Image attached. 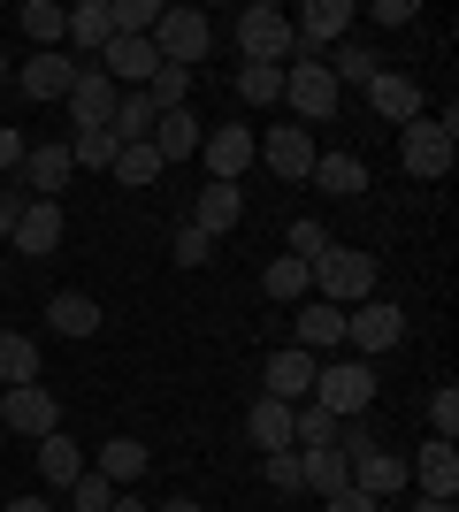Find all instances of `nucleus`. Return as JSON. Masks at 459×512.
<instances>
[{"instance_id": "obj_1", "label": "nucleus", "mask_w": 459, "mask_h": 512, "mask_svg": "<svg viewBox=\"0 0 459 512\" xmlns=\"http://www.w3.org/2000/svg\"><path fill=\"white\" fill-rule=\"evenodd\" d=\"M314 299H329V306H360V299H375V253H360V245H329L322 260H314Z\"/></svg>"}, {"instance_id": "obj_2", "label": "nucleus", "mask_w": 459, "mask_h": 512, "mask_svg": "<svg viewBox=\"0 0 459 512\" xmlns=\"http://www.w3.org/2000/svg\"><path fill=\"white\" fill-rule=\"evenodd\" d=\"M314 406L329 413V421H352V413L375 406V367L368 360H322L314 367V390H306Z\"/></svg>"}, {"instance_id": "obj_3", "label": "nucleus", "mask_w": 459, "mask_h": 512, "mask_svg": "<svg viewBox=\"0 0 459 512\" xmlns=\"http://www.w3.org/2000/svg\"><path fill=\"white\" fill-rule=\"evenodd\" d=\"M352 23H360L352 0H306L291 16V62H322V46H345Z\"/></svg>"}, {"instance_id": "obj_4", "label": "nucleus", "mask_w": 459, "mask_h": 512, "mask_svg": "<svg viewBox=\"0 0 459 512\" xmlns=\"http://www.w3.org/2000/svg\"><path fill=\"white\" fill-rule=\"evenodd\" d=\"M153 54L169 69H199L207 62V16L199 8H161V23H153Z\"/></svg>"}, {"instance_id": "obj_5", "label": "nucleus", "mask_w": 459, "mask_h": 512, "mask_svg": "<svg viewBox=\"0 0 459 512\" xmlns=\"http://www.w3.org/2000/svg\"><path fill=\"white\" fill-rule=\"evenodd\" d=\"M238 54H245V62L284 69L291 62V16H284V8H268V0H261V8H245V16H238Z\"/></svg>"}, {"instance_id": "obj_6", "label": "nucleus", "mask_w": 459, "mask_h": 512, "mask_svg": "<svg viewBox=\"0 0 459 512\" xmlns=\"http://www.w3.org/2000/svg\"><path fill=\"white\" fill-rule=\"evenodd\" d=\"M398 337H406V314H398L391 299H360V306L345 314V344L360 352V360H383Z\"/></svg>"}, {"instance_id": "obj_7", "label": "nucleus", "mask_w": 459, "mask_h": 512, "mask_svg": "<svg viewBox=\"0 0 459 512\" xmlns=\"http://www.w3.org/2000/svg\"><path fill=\"white\" fill-rule=\"evenodd\" d=\"M199 161H207V184H238V176L261 161V138H253L245 123H222V130L199 138Z\"/></svg>"}, {"instance_id": "obj_8", "label": "nucleus", "mask_w": 459, "mask_h": 512, "mask_svg": "<svg viewBox=\"0 0 459 512\" xmlns=\"http://www.w3.org/2000/svg\"><path fill=\"white\" fill-rule=\"evenodd\" d=\"M398 161H406V176H421V184H437V176H452V130H444L437 115H421V123H406V146H398Z\"/></svg>"}, {"instance_id": "obj_9", "label": "nucleus", "mask_w": 459, "mask_h": 512, "mask_svg": "<svg viewBox=\"0 0 459 512\" xmlns=\"http://www.w3.org/2000/svg\"><path fill=\"white\" fill-rule=\"evenodd\" d=\"M284 100L299 107V123H329L345 92H337V77H329L322 62H291V69H284Z\"/></svg>"}, {"instance_id": "obj_10", "label": "nucleus", "mask_w": 459, "mask_h": 512, "mask_svg": "<svg viewBox=\"0 0 459 512\" xmlns=\"http://www.w3.org/2000/svg\"><path fill=\"white\" fill-rule=\"evenodd\" d=\"M0 428H8V436H54V428H62V406H54V390H39V383L0 390Z\"/></svg>"}, {"instance_id": "obj_11", "label": "nucleus", "mask_w": 459, "mask_h": 512, "mask_svg": "<svg viewBox=\"0 0 459 512\" xmlns=\"http://www.w3.org/2000/svg\"><path fill=\"white\" fill-rule=\"evenodd\" d=\"M368 107L383 115V123L406 130V123H421V115H429V92H421L414 77H398V69H375V77H368Z\"/></svg>"}, {"instance_id": "obj_12", "label": "nucleus", "mask_w": 459, "mask_h": 512, "mask_svg": "<svg viewBox=\"0 0 459 512\" xmlns=\"http://www.w3.org/2000/svg\"><path fill=\"white\" fill-rule=\"evenodd\" d=\"M261 161L284 176V184H306V176H314V130L306 123H276L261 138Z\"/></svg>"}, {"instance_id": "obj_13", "label": "nucleus", "mask_w": 459, "mask_h": 512, "mask_svg": "<svg viewBox=\"0 0 459 512\" xmlns=\"http://www.w3.org/2000/svg\"><path fill=\"white\" fill-rule=\"evenodd\" d=\"M345 467H352V490H368L375 505H391V497L406 490V482H414V474H406V459H398V451H383V444H368V451H352Z\"/></svg>"}, {"instance_id": "obj_14", "label": "nucleus", "mask_w": 459, "mask_h": 512, "mask_svg": "<svg viewBox=\"0 0 459 512\" xmlns=\"http://www.w3.org/2000/svg\"><path fill=\"white\" fill-rule=\"evenodd\" d=\"M291 344L299 352H337L345 344V306H329V299H299V314H291Z\"/></svg>"}, {"instance_id": "obj_15", "label": "nucleus", "mask_w": 459, "mask_h": 512, "mask_svg": "<svg viewBox=\"0 0 459 512\" xmlns=\"http://www.w3.org/2000/svg\"><path fill=\"white\" fill-rule=\"evenodd\" d=\"M115 100H123V92L100 77V62H77V85H69V115H77V130H108Z\"/></svg>"}, {"instance_id": "obj_16", "label": "nucleus", "mask_w": 459, "mask_h": 512, "mask_svg": "<svg viewBox=\"0 0 459 512\" xmlns=\"http://www.w3.org/2000/svg\"><path fill=\"white\" fill-rule=\"evenodd\" d=\"M406 474L421 482V497H444V505H452V497H459V444L429 436V444H421L414 459H406Z\"/></svg>"}, {"instance_id": "obj_17", "label": "nucleus", "mask_w": 459, "mask_h": 512, "mask_svg": "<svg viewBox=\"0 0 459 512\" xmlns=\"http://www.w3.org/2000/svg\"><path fill=\"white\" fill-rule=\"evenodd\" d=\"M69 85H77V54H31V62L16 69V92L23 100H69Z\"/></svg>"}, {"instance_id": "obj_18", "label": "nucleus", "mask_w": 459, "mask_h": 512, "mask_svg": "<svg viewBox=\"0 0 459 512\" xmlns=\"http://www.w3.org/2000/svg\"><path fill=\"white\" fill-rule=\"evenodd\" d=\"M314 352H299V344H284V352H268V367H261V383H268V398H284V406H306V390H314Z\"/></svg>"}, {"instance_id": "obj_19", "label": "nucleus", "mask_w": 459, "mask_h": 512, "mask_svg": "<svg viewBox=\"0 0 459 512\" xmlns=\"http://www.w3.org/2000/svg\"><path fill=\"white\" fill-rule=\"evenodd\" d=\"M62 245V207L54 199H23V214H16V253L23 260H46Z\"/></svg>"}, {"instance_id": "obj_20", "label": "nucleus", "mask_w": 459, "mask_h": 512, "mask_svg": "<svg viewBox=\"0 0 459 512\" xmlns=\"http://www.w3.org/2000/svg\"><path fill=\"white\" fill-rule=\"evenodd\" d=\"M245 222V192L238 184H207L199 192V207H192V230H207V237H230Z\"/></svg>"}, {"instance_id": "obj_21", "label": "nucleus", "mask_w": 459, "mask_h": 512, "mask_svg": "<svg viewBox=\"0 0 459 512\" xmlns=\"http://www.w3.org/2000/svg\"><path fill=\"white\" fill-rule=\"evenodd\" d=\"M100 299H85V291H54L46 299V329H62V337H100Z\"/></svg>"}, {"instance_id": "obj_22", "label": "nucleus", "mask_w": 459, "mask_h": 512, "mask_svg": "<svg viewBox=\"0 0 459 512\" xmlns=\"http://www.w3.org/2000/svg\"><path fill=\"white\" fill-rule=\"evenodd\" d=\"M69 176H77L69 146H31V153H23V184H31V199H54Z\"/></svg>"}, {"instance_id": "obj_23", "label": "nucleus", "mask_w": 459, "mask_h": 512, "mask_svg": "<svg viewBox=\"0 0 459 512\" xmlns=\"http://www.w3.org/2000/svg\"><path fill=\"white\" fill-rule=\"evenodd\" d=\"M314 184H322L329 199H360L368 192V161H360V153H314Z\"/></svg>"}, {"instance_id": "obj_24", "label": "nucleus", "mask_w": 459, "mask_h": 512, "mask_svg": "<svg viewBox=\"0 0 459 512\" xmlns=\"http://www.w3.org/2000/svg\"><path fill=\"white\" fill-rule=\"evenodd\" d=\"M146 467H153V451L138 444V436H108V444H100V467H92V474H108L115 490H123V482H138Z\"/></svg>"}, {"instance_id": "obj_25", "label": "nucleus", "mask_w": 459, "mask_h": 512, "mask_svg": "<svg viewBox=\"0 0 459 512\" xmlns=\"http://www.w3.org/2000/svg\"><path fill=\"white\" fill-rule=\"evenodd\" d=\"M245 436H253L261 451H299V444H291V406H284V398H261V406L245 413Z\"/></svg>"}, {"instance_id": "obj_26", "label": "nucleus", "mask_w": 459, "mask_h": 512, "mask_svg": "<svg viewBox=\"0 0 459 512\" xmlns=\"http://www.w3.org/2000/svg\"><path fill=\"white\" fill-rule=\"evenodd\" d=\"M108 39H115L108 0H77V8H69V46H77V54H100Z\"/></svg>"}, {"instance_id": "obj_27", "label": "nucleus", "mask_w": 459, "mask_h": 512, "mask_svg": "<svg viewBox=\"0 0 459 512\" xmlns=\"http://www.w3.org/2000/svg\"><path fill=\"white\" fill-rule=\"evenodd\" d=\"M153 153H161V169H169V161H192V153H199V123L184 115V107H169V115L153 123Z\"/></svg>"}, {"instance_id": "obj_28", "label": "nucleus", "mask_w": 459, "mask_h": 512, "mask_svg": "<svg viewBox=\"0 0 459 512\" xmlns=\"http://www.w3.org/2000/svg\"><path fill=\"white\" fill-rule=\"evenodd\" d=\"M299 490H322V497L352 490V467H345V451H299Z\"/></svg>"}, {"instance_id": "obj_29", "label": "nucleus", "mask_w": 459, "mask_h": 512, "mask_svg": "<svg viewBox=\"0 0 459 512\" xmlns=\"http://www.w3.org/2000/svg\"><path fill=\"white\" fill-rule=\"evenodd\" d=\"M16 23L31 31V39H39V54H54V46L69 39V8H54V0H23Z\"/></svg>"}, {"instance_id": "obj_30", "label": "nucleus", "mask_w": 459, "mask_h": 512, "mask_svg": "<svg viewBox=\"0 0 459 512\" xmlns=\"http://www.w3.org/2000/svg\"><path fill=\"white\" fill-rule=\"evenodd\" d=\"M39 474L54 482V490H69V482L85 474V451H77V444L62 436V428H54V436H39Z\"/></svg>"}, {"instance_id": "obj_31", "label": "nucleus", "mask_w": 459, "mask_h": 512, "mask_svg": "<svg viewBox=\"0 0 459 512\" xmlns=\"http://www.w3.org/2000/svg\"><path fill=\"white\" fill-rule=\"evenodd\" d=\"M153 123H161V115H153V100L146 92H123V100H115V138H123V146H153Z\"/></svg>"}, {"instance_id": "obj_32", "label": "nucleus", "mask_w": 459, "mask_h": 512, "mask_svg": "<svg viewBox=\"0 0 459 512\" xmlns=\"http://www.w3.org/2000/svg\"><path fill=\"white\" fill-rule=\"evenodd\" d=\"M261 291H268V299H284V306H299L306 291H314V268L284 253V260H268V268H261Z\"/></svg>"}, {"instance_id": "obj_33", "label": "nucleus", "mask_w": 459, "mask_h": 512, "mask_svg": "<svg viewBox=\"0 0 459 512\" xmlns=\"http://www.w3.org/2000/svg\"><path fill=\"white\" fill-rule=\"evenodd\" d=\"M0 383H8V390L39 383V344H31V337H16V329L0 337Z\"/></svg>"}, {"instance_id": "obj_34", "label": "nucleus", "mask_w": 459, "mask_h": 512, "mask_svg": "<svg viewBox=\"0 0 459 512\" xmlns=\"http://www.w3.org/2000/svg\"><path fill=\"white\" fill-rule=\"evenodd\" d=\"M238 100H245V107H276V100H284V69L245 62V69H238Z\"/></svg>"}, {"instance_id": "obj_35", "label": "nucleus", "mask_w": 459, "mask_h": 512, "mask_svg": "<svg viewBox=\"0 0 459 512\" xmlns=\"http://www.w3.org/2000/svg\"><path fill=\"white\" fill-rule=\"evenodd\" d=\"M115 153H123L115 130H77V138H69V161H77V169H115Z\"/></svg>"}, {"instance_id": "obj_36", "label": "nucleus", "mask_w": 459, "mask_h": 512, "mask_svg": "<svg viewBox=\"0 0 459 512\" xmlns=\"http://www.w3.org/2000/svg\"><path fill=\"white\" fill-rule=\"evenodd\" d=\"M322 69L337 77V92H345V85H368V77H375L383 62H375V54H368L360 39H345V46H337V62H322Z\"/></svg>"}, {"instance_id": "obj_37", "label": "nucleus", "mask_w": 459, "mask_h": 512, "mask_svg": "<svg viewBox=\"0 0 459 512\" xmlns=\"http://www.w3.org/2000/svg\"><path fill=\"white\" fill-rule=\"evenodd\" d=\"M108 176H115V184H131V192H146L153 176H161V153H153V146H123Z\"/></svg>"}, {"instance_id": "obj_38", "label": "nucleus", "mask_w": 459, "mask_h": 512, "mask_svg": "<svg viewBox=\"0 0 459 512\" xmlns=\"http://www.w3.org/2000/svg\"><path fill=\"white\" fill-rule=\"evenodd\" d=\"M184 92H192V69H153V85H146V100H153V115H169V107H184Z\"/></svg>"}, {"instance_id": "obj_39", "label": "nucleus", "mask_w": 459, "mask_h": 512, "mask_svg": "<svg viewBox=\"0 0 459 512\" xmlns=\"http://www.w3.org/2000/svg\"><path fill=\"white\" fill-rule=\"evenodd\" d=\"M69 497H77V512H108L115 505V482H108V474H77V482H69Z\"/></svg>"}, {"instance_id": "obj_40", "label": "nucleus", "mask_w": 459, "mask_h": 512, "mask_svg": "<svg viewBox=\"0 0 459 512\" xmlns=\"http://www.w3.org/2000/svg\"><path fill=\"white\" fill-rule=\"evenodd\" d=\"M169 253H176V268H207V260H215V237H207V230H192V222H184V230H176V245H169Z\"/></svg>"}, {"instance_id": "obj_41", "label": "nucleus", "mask_w": 459, "mask_h": 512, "mask_svg": "<svg viewBox=\"0 0 459 512\" xmlns=\"http://www.w3.org/2000/svg\"><path fill=\"white\" fill-rule=\"evenodd\" d=\"M261 474H268V490L291 497L299 490V451H261Z\"/></svg>"}, {"instance_id": "obj_42", "label": "nucleus", "mask_w": 459, "mask_h": 512, "mask_svg": "<svg viewBox=\"0 0 459 512\" xmlns=\"http://www.w3.org/2000/svg\"><path fill=\"white\" fill-rule=\"evenodd\" d=\"M329 253V237H322V222H314V214H299V222H291V260H306V268H314V260Z\"/></svg>"}, {"instance_id": "obj_43", "label": "nucleus", "mask_w": 459, "mask_h": 512, "mask_svg": "<svg viewBox=\"0 0 459 512\" xmlns=\"http://www.w3.org/2000/svg\"><path fill=\"white\" fill-rule=\"evenodd\" d=\"M429 428H437L444 444L459 436V390H452V383H444V390H429Z\"/></svg>"}, {"instance_id": "obj_44", "label": "nucleus", "mask_w": 459, "mask_h": 512, "mask_svg": "<svg viewBox=\"0 0 459 512\" xmlns=\"http://www.w3.org/2000/svg\"><path fill=\"white\" fill-rule=\"evenodd\" d=\"M23 153H31V138H23V130H0V184L23 176Z\"/></svg>"}, {"instance_id": "obj_45", "label": "nucleus", "mask_w": 459, "mask_h": 512, "mask_svg": "<svg viewBox=\"0 0 459 512\" xmlns=\"http://www.w3.org/2000/svg\"><path fill=\"white\" fill-rule=\"evenodd\" d=\"M421 16V0H375L368 23H383V31H398V23H414Z\"/></svg>"}, {"instance_id": "obj_46", "label": "nucleus", "mask_w": 459, "mask_h": 512, "mask_svg": "<svg viewBox=\"0 0 459 512\" xmlns=\"http://www.w3.org/2000/svg\"><path fill=\"white\" fill-rule=\"evenodd\" d=\"M322 512H383L368 490H337V497H322Z\"/></svg>"}, {"instance_id": "obj_47", "label": "nucleus", "mask_w": 459, "mask_h": 512, "mask_svg": "<svg viewBox=\"0 0 459 512\" xmlns=\"http://www.w3.org/2000/svg\"><path fill=\"white\" fill-rule=\"evenodd\" d=\"M16 214H23V199H16V184H0V237H16Z\"/></svg>"}, {"instance_id": "obj_48", "label": "nucleus", "mask_w": 459, "mask_h": 512, "mask_svg": "<svg viewBox=\"0 0 459 512\" xmlns=\"http://www.w3.org/2000/svg\"><path fill=\"white\" fill-rule=\"evenodd\" d=\"M0 512H54V505H46V497H8Z\"/></svg>"}, {"instance_id": "obj_49", "label": "nucleus", "mask_w": 459, "mask_h": 512, "mask_svg": "<svg viewBox=\"0 0 459 512\" xmlns=\"http://www.w3.org/2000/svg\"><path fill=\"white\" fill-rule=\"evenodd\" d=\"M161 512H207V505H192V497H169V505H161Z\"/></svg>"}, {"instance_id": "obj_50", "label": "nucleus", "mask_w": 459, "mask_h": 512, "mask_svg": "<svg viewBox=\"0 0 459 512\" xmlns=\"http://www.w3.org/2000/svg\"><path fill=\"white\" fill-rule=\"evenodd\" d=\"M414 512H452V505H444V497H421V505Z\"/></svg>"}, {"instance_id": "obj_51", "label": "nucleus", "mask_w": 459, "mask_h": 512, "mask_svg": "<svg viewBox=\"0 0 459 512\" xmlns=\"http://www.w3.org/2000/svg\"><path fill=\"white\" fill-rule=\"evenodd\" d=\"M108 512H146V505H138V497H115V505Z\"/></svg>"}, {"instance_id": "obj_52", "label": "nucleus", "mask_w": 459, "mask_h": 512, "mask_svg": "<svg viewBox=\"0 0 459 512\" xmlns=\"http://www.w3.org/2000/svg\"><path fill=\"white\" fill-rule=\"evenodd\" d=\"M0 85H8V54H0Z\"/></svg>"}, {"instance_id": "obj_53", "label": "nucleus", "mask_w": 459, "mask_h": 512, "mask_svg": "<svg viewBox=\"0 0 459 512\" xmlns=\"http://www.w3.org/2000/svg\"><path fill=\"white\" fill-rule=\"evenodd\" d=\"M0 436H8V428H0Z\"/></svg>"}]
</instances>
